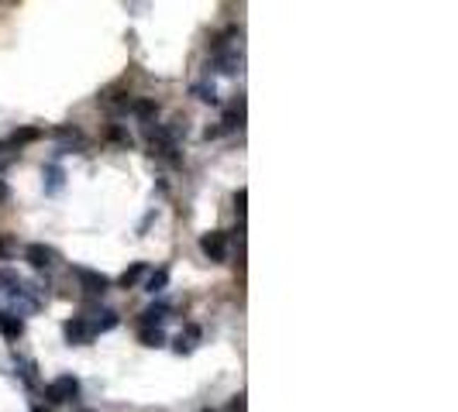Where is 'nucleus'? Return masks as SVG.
Segmentation results:
<instances>
[{
	"label": "nucleus",
	"instance_id": "f257e3e1",
	"mask_svg": "<svg viewBox=\"0 0 458 412\" xmlns=\"http://www.w3.org/2000/svg\"><path fill=\"white\" fill-rule=\"evenodd\" d=\"M80 395V382L73 378V375H62V378H55L45 385V399L52 402V406H62V402H73Z\"/></svg>",
	"mask_w": 458,
	"mask_h": 412
},
{
	"label": "nucleus",
	"instance_id": "f03ea898",
	"mask_svg": "<svg viewBox=\"0 0 458 412\" xmlns=\"http://www.w3.org/2000/svg\"><path fill=\"white\" fill-rule=\"evenodd\" d=\"M176 134L180 128H152L148 131V138H152V152H159L162 158H169V162H176L180 158V145H176Z\"/></svg>",
	"mask_w": 458,
	"mask_h": 412
},
{
	"label": "nucleus",
	"instance_id": "7ed1b4c3",
	"mask_svg": "<svg viewBox=\"0 0 458 412\" xmlns=\"http://www.w3.org/2000/svg\"><path fill=\"white\" fill-rule=\"evenodd\" d=\"M200 251L211 258V261H224L228 258V234L224 231H211L200 237Z\"/></svg>",
	"mask_w": 458,
	"mask_h": 412
},
{
	"label": "nucleus",
	"instance_id": "20e7f679",
	"mask_svg": "<svg viewBox=\"0 0 458 412\" xmlns=\"http://www.w3.org/2000/svg\"><path fill=\"white\" fill-rule=\"evenodd\" d=\"M73 275L80 279V285L90 292V296H104L110 289V279L107 275H100V272H90V268H73Z\"/></svg>",
	"mask_w": 458,
	"mask_h": 412
},
{
	"label": "nucleus",
	"instance_id": "39448f33",
	"mask_svg": "<svg viewBox=\"0 0 458 412\" xmlns=\"http://www.w3.org/2000/svg\"><path fill=\"white\" fill-rule=\"evenodd\" d=\"M62 334H66V340H69V344H90V340L97 337L86 316H76V320H69V323L62 327Z\"/></svg>",
	"mask_w": 458,
	"mask_h": 412
},
{
	"label": "nucleus",
	"instance_id": "423d86ee",
	"mask_svg": "<svg viewBox=\"0 0 458 412\" xmlns=\"http://www.w3.org/2000/svg\"><path fill=\"white\" fill-rule=\"evenodd\" d=\"M0 334L7 337V340H18V337L25 334V323H21V316H18V313H7V309H0Z\"/></svg>",
	"mask_w": 458,
	"mask_h": 412
},
{
	"label": "nucleus",
	"instance_id": "0eeeda50",
	"mask_svg": "<svg viewBox=\"0 0 458 412\" xmlns=\"http://www.w3.org/2000/svg\"><path fill=\"white\" fill-rule=\"evenodd\" d=\"M25 261H31L35 268H49L55 261V251L52 248H45V244H28L25 248Z\"/></svg>",
	"mask_w": 458,
	"mask_h": 412
},
{
	"label": "nucleus",
	"instance_id": "6e6552de",
	"mask_svg": "<svg viewBox=\"0 0 458 412\" xmlns=\"http://www.w3.org/2000/svg\"><path fill=\"white\" fill-rule=\"evenodd\" d=\"M90 327H93V334H104V330H114L117 327V313L114 309H90Z\"/></svg>",
	"mask_w": 458,
	"mask_h": 412
},
{
	"label": "nucleus",
	"instance_id": "1a4fd4ad",
	"mask_svg": "<svg viewBox=\"0 0 458 412\" xmlns=\"http://www.w3.org/2000/svg\"><path fill=\"white\" fill-rule=\"evenodd\" d=\"M169 313H172L169 303H155V306H148L145 313H141V327H162Z\"/></svg>",
	"mask_w": 458,
	"mask_h": 412
},
{
	"label": "nucleus",
	"instance_id": "9d476101",
	"mask_svg": "<svg viewBox=\"0 0 458 412\" xmlns=\"http://www.w3.org/2000/svg\"><path fill=\"white\" fill-rule=\"evenodd\" d=\"M238 66H242V52H228V55L217 52V73L231 76V73H238Z\"/></svg>",
	"mask_w": 458,
	"mask_h": 412
},
{
	"label": "nucleus",
	"instance_id": "9b49d317",
	"mask_svg": "<svg viewBox=\"0 0 458 412\" xmlns=\"http://www.w3.org/2000/svg\"><path fill=\"white\" fill-rule=\"evenodd\" d=\"M141 344H148V347H162L165 344V334H162V327H141Z\"/></svg>",
	"mask_w": 458,
	"mask_h": 412
},
{
	"label": "nucleus",
	"instance_id": "f8f14e48",
	"mask_svg": "<svg viewBox=\"0 0 458 412\" xmlns=\"http://www.w3.org/2000/svg\"><path fill=\"white\" fill-rule=\"evenodd\" d=\"M165 282H169V272H165V268H159V272H152V279L145 282V289L155 296V292H162V289H165Z\"/></svg>",
	"mask_w": 458,
	"mask_h": 412
},
{
	"label": "nucleus",
	"instance_id": "ddd939ff",
	"mask_svg": "<svg viewBox=\"0 0 458 412\" xmlns=\"http://www.w3.org/2000/svg\"><path fill=\"white\" fill-rule=\"evenodd\" d=\"M38 134H42V131H38V128H25V131H14V134H11V141H7V145H14V148H18V145H28V141H35V138H38Z\"/></svg>",
	"mask_w": 458,
	"mask_h": 412
},
{
	"label": "nucleus",
	"instance_id": "4468645a",
	"mask_svg": "<svg viewBox=\"0 0 458 412\" xmlns=\"http://www.w3.org/2000/svg\"><path fill=\"white\" fill-rule=\"evenodd\" d=\"M131 110H135V117H141V121H148V117H155V114H159V107H155L152 100H138Z\"/></svg>",
	"mask_w": 458,
	"mask_h": 412
},
{
	"label": "nucleus",
	"instance_id": "2eb2a0df",
	"mask_svg": "<svg viewBox=\"0 0 458 412\" xmlns=\"http://www.w3.org/2000/svg\"><path fill=\"white\" fill-rule=\"evenodd\" d=\"M141 275H145V265H131V268L121 275V285H124V289H131V285H135Z\"/></svg>",
	"mask_w": 458,
	"mask_h": 412
},
{
	"label": "nucleus",
	"instance_id": "dca6fc26",
	"mask_svg": "<svg viewBox=\"0 0 458 412\" xmlns=\"http://www.w3.org/2000/svg\"><path fill=\"white\" fill-rule=\"evenodd\" d=\"M193 93H196V100L217 103V90H214V86H193Z\"/></svg>",
	"mask_w": 458,
	"mask_h": 412
},
{
	"label": "nucleus",
	"instance_id": "f3484780",
	"mask_svg": "<svg viewBox=\"0 0 458 412\" xmlns=\"http://www.w3.org/2000/svg\"><path fill=\"white\" fill-rule=\"evenodd\" d=\"M62 189V169H49V193H59Z\"/></svg>",
	"mask_w": 458,
	"mask_h": 412
},
{
	"label": "nucleus",
	"instance_id": "a211bd4d",
	"mask_svg": "<svg viewBox=\"0 0 458 412\" xmlns=\"http://www.w3.org/2000/svg\"><path fill=\"white\" fill-rule=\"evenodd\" d=\"M110 138H114V141H121V145H131V138H128V134H124V131H110Z\"/></svg>",
	"mask_w": 458,
	"mask_h": 412
},
{
	"label": "nucleus",
	"instance_id": "6ab92c4d",
	"mask_svg": "<svg viewBox=\"0 0 458 412\" xmlns=\"http://www.w3.org/2000/svg\"><path fill=\"white\" fill-rule=\"evenodd\" d=\"M4 196H7V186H4V182H0V200H4Z\"/></svg>",
	"mask_w": 458,
	"mask_h": 412
},
{
	"label": "nucleus",
	"instance_id": "aec40b11",
	"mask_svg": "<svg viewBox=\"0 0 458 412\" xmlns=\"http://www.w3.org/2000/svg\"><path fill=\"white\" fill-rule=\"evenodd\" d=\"M35 412H45V409H35Z\"/></svg>",
	"mask_w": 458,
	"mask_h": 412
}]
</instances>
